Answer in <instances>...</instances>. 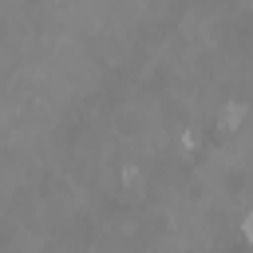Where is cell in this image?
<instances>
[{
    "label": "cell",
    "mask_w": 253,
    "mask_h": 253,
    "mask_svg": "<svg viewBox=\"0 0 253 253\" xmlns=\"http://www.w3.org/2000/svg\"><path fill=\"white\" fill-rule=\"evenodd\" d=\"M241 119H245V107H241V103H229V107H225V111H221V123H225V126H229V130H233V126H237V123H241Z\"/></svg>",
    "instance_id": "1"
},
{
    "label": "cell",
    "mask_w": 253,
    "mask_h": 253,
    "mask_svg": "<svg viewBox=\"0 0 253 253\" xmlns=\"http://www.w3.org/2000/svg\"><path fill=\"white\" fill-rule=\"evenodd\" d=\"M245 237L253 241V217H245Z\"/></svg>",
    "instance_id": "2"
}]
</instances>
